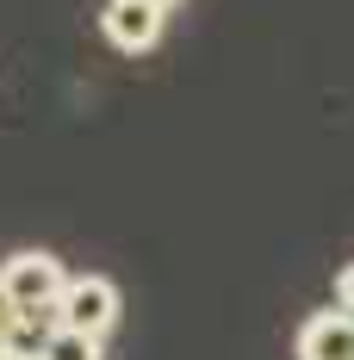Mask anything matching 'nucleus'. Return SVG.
I'll list each match as a JSON object with an SVG mask.
<instances>
[{"label":"nucleus","mask_w":354,"mask_h":360,"mask_svg":"<svg viewBox=\"0 0 354 360\" xmlns=\"http://www.w3.org/2000/svg\"><path fill=\"white\" fill-rule=\"evenodd\" d=\"M118 286H112L106 274H75L63 298H56V323L63 329H81V335H94V342H106L112 329H118Z\"/></svg>","instance_id":"obj_1"},{"label":"nucleus","mask_w":354,"mask_h":360,"mask_svg":"<svg viewBox=\"0 0 354 360\" xmlns=\"http://www.w3.org/2000/svg\"><path fill=\"white\" fill-rule=\"evenodd\" d=\"M0 280H6V298L13 311H56V298L69 286L63 261L50 249H19L13 261H0Z\"/></svg>","instance_id":"obj_2"},{"label":"nucleus","mask_w":354,"mask_h":360,"mask_svg":"<svg viewBox=\"0 0 354 360\" xmlns=\"http://www.w3.org/2000/svg\"><path fill=\"white\" fill-rule=\"evenodd\" d=\"M100 25H106V37L118 44V50L143 56V50H156V44H162V32H168V13H162L156 0H106Z\"/></svg>","instance_id":"obj_3"},{"label":"nucleus","mask_w":354,"mask_h":360,"mask_svg":"<svg viewBox=\"0 0 354 360\" xmlns=\"http://www.w3.org/2000/svg\"><path fill=\"white\" fill-rule=\"evenodd\" d=\"M298 360H354V317L348 311H317L298 329Z\"/></svg>","instance_id":"obj_4"},{"label":"nucleus","mask_w":354,"mask_h":360,"mask_svg":"<svg viewBox=\"0 0 354 360\" xmlns=\"http://www.w3.org/2000/svg\"><path fill=\"white\" fill-rule=\"evenodd\" d=\"M37 360H106V342H94V335H81V329H50L44 335V348H37Z\"/></svg>","instance_id":"obj_5"},{"label":"nucleus","mask_w":354,"mask_h":360,"mask_svg":"<svg viewBox=\"0 0 354 360\" xmlns=\"http://www.w3.org/2000/svg\"><path fill=\"white\" fill-rule=\"evenodd\" d=\"M336 311H348V317H354V261L336 274Z\"/></svg>","instance_id":"obj_6"},{"label":"nucleus","mask_w":354,"mask_h":360,"mask_svg":"<svg viewBox=\"0 0 354 360\" xmlns=\"http://www.w3.org/2000/svg\"><path fill=\"white\" fill-rule=\"evenodd\" d=\"M13 317H19V311H13V298H6V280H0V329L13 323Z\"/></svg>","instance_id":"obj_7"},{"label":"nucleus","mask_w":354,"mask_h":360,"mask_svg":"<svg viewBox=\"0 0 354 360\" xmlns=\"http://www.w3.org/2000/svg\"><path fill=\"white\" fill-rule=\"evenodd\" d=\"M0 360H13V342H6V329H0Z\"/></svg>","instance_id":"obj_8"},{"label":"nucleus","mask_w":354,"mask_h":360,"mask_svg":"<svg viewBox=\"0 0 354 360\" xmlns=\"http://www.w3.org/2000/svg\"><path fill=\"white\" fill-rule=\"evenodd\" d=\"M156 6H162V13H168V6H180V0H156Z\"/></svg>","instance_id":"obj_9"},{"label":"nucleus","mask_w":354,"mask_h":360,"mask_svg":"<svg viewBox=\"0 0 354 360\" xmlns=\"http://www.w3.org/2000/svg\"><path fill=\"white\" fill-rule=\"evenodd\" d=\"M13 360H37V354H13Z\"/></svg>","instance_id":"obj_10"}]
</instances>
